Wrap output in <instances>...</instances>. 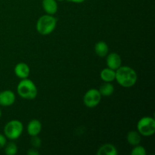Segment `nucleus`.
I'll return each instance as SVG.
<instances>
[{
	"instance_id": "nucleus-23",
	"label": "nucleus",
	"mask_w": 155,
	"mask_h": 155,
	"mask_svg": "<svg viewBox=\"0 0 155 155\" xmlns=\"http://www.w3.org/2000/svg\"><path fill=\"white\" fill-rule=\"evenodd\" d=\"M2 116V111H1V109H0V117H1Z\"/></svg>"
},
{
	"instance_id": "nucleus-2",
	"label": "nucleus",
	"mask_w": 155,
	"mask_h": 155,
	"mask_svg": "<svg viewBox=\"0 0 155 155\" xmlns=\"http://www.w3.org/2000/svg\"><path fill=\"white\" fill-rule=\"evenodd\" d=\"M18 93L21 98L27 100L34 99L37 95V88L35 83L29 79H22L17 87Z\"/></svg>"
},
{
	"instance_id": "nucleus-5",
	"label": "nucleus",
	"mask_w": 155,
	"mask_h": 155,
	"mask_svg": "<svg viewBox=\"0 0 155 155\" xmlns=\"http://www.w3.org/2000/svg\"><path fill=\"white\" fill-rule=\"evenodd\" d=\"M138 132L143 136H151L155 133V120L151 117H144L137 124Z\"/></svg>"
},
{
	"instance_id": "nucleus-1",
	"label": "nucleus",
	"mask_w": 155,
	"mask_h": 155,
	"mask_svg": "<svg viewBox=\"0 0 155 155\" xmlns=\"http://www.w3.org/2000/svg\"><path fill=\"white\" fill-rule=\"evenodd\" d=\"M115 80L121 86L130 88L137 82V74L136 71L128 66H120L116 70Z\"/></svg>"
},
{
	"instance_id": "nucleus-7",
	"label": "nucleus",
	"mask_w": 155,
	"mask_h": 155,
	"mask_svg": "<svg viewBox=\"0 0 155 155\" xmlns=\"http://www.w3.org/2000/svg\"><path fill=\"white\" fill-rule=\"evenodd\" d=\"M15 101V95L12 91L4 90L0 92V105L8 107Z\"/></svg>"
},
{
	"instance_id": "nucleus-24",
	"label": "nucleus",
	"mask_w": 155,
	"mask_h": 155,
	"mask_svg": "<svg viewBox=\"0 0 155 155\" xmlns=\"http://www.w3.org/2000/svg\"><path fill=\"white\" fill-rule=\"evenodd\" d=\"M56 1H60V2H61V1H64V0H56Z\"/></svg>"
},
{
	"instance_id": "nucleus-8",
	"label": "nucleus",
	"mask_w": 155,
	"mask_h": 155,
	"mask_svg": "<svg viewBox=\"0 0 155 155\" xmlns=\"http://www.w3.org/2000/svg\"><path fill=\"white\" fill-rule=\"evenodd\" d=\"M107 55L106 62H107V68L116 71L117 69H118L121 66L122 60H121L120 56L117 53L112 52L107 54Z\"/></svg>"
},
{
	"instance_id": "nucleus-21",
	"label": "nucleus",
	"mask_w": 155,
	"mask_h": 155,
	"mask_svg": "<svg viewBox=\"0 0 155 155\" xmlns=\"http://www.w3.org/2000/svg\"><path fill=\"white\" fill-rule=\"evenodd\" d=\"M27 154L30 155H38L39 154V152L36 151V149L31 148V149H30L28 151H27Z\"/></svg>"
},
{
	"instance_id": "nucleus-6",
	"label": "nucleus",
	"mask_w": 155,
	"mask_h": 155,
	"mask_svg": "<svg viewBox=\"0 0 155 155\" xmlns=\"http://www.w3.org/2000/svg\"><path fill=\"white\" fill-rule=\"evenodd\" d=\"M101 95L98 89H90L85 93L83 97L84 104L89 108H93L100 103Z\"/></svg>"
},
{
	"instance_id": "nucleus-16",
	"label": "nucleus",
	"mask_w": 155,
	"mask_h": 155,
	"mask_svg": "<svg viewBox=\"0 0 155 155\" xmlns=\"http://www.w3.org/2000/svg\"><path fill=\"white\" fill-rule=\"evenodd\" d=\"M98 91H99L101 96L108 97L110 96L114 93V86L110 83L104 82V83H102Z\"/></svg>"
},
{
	"instance_id": "nucleus-9",
	"label": "nucleus",
	"mask_w": 155,
	"mask_h": 155,
	"mask_svg": "<svg viewBox=\"0 0 155 155\" xmlns=\"http://www.w3.org/2000/svg\"><path fill=\"white\" fill-rule=\"evenodd\" d=\"M30 70L28 65L24 62L17 64L15 68V74L20 79H26L30 75Z\"/></svg>"
},
{
	"instance_id": "nucleus-3",
	"label": "nucleus",
	"mask_w": 155,
	"mask_h": 155,
	"mask_svg": "<svg viewBox=\"0 0 155 155\" xmlns=\"http://www.w3.org/2000/svg\"><path fill=\"white\" fill-rule=\"evenodd\" d=\"M57 25V20L54 16L45 15L41 16L36 22V30L39 34L47 36L52 33Z\"/></svg>"
},
{
	"instance_id": "nucleus-22",
	"label": "nucleus",
	"mask_w": 155,
	"mask_h": 155,
	"mask_svg": "<svg viewBox=\"0 0 155 155\" xmlns=\"http://www.w3.org/2000/svg\"><path fill=\"white\" fill-rule=\"evenodd\" d=\"M69 2H71L74 3H82L85 1V0H68Z\"/></svg>"
},
{
	"instance_id": "nucleus-17",
	"label": "nucleus",
	"mask_w": 155,
	"mask_h": 155,
	"mask_svg": "<svg viewBox=\"0 0 155 155\" xmlns=\"http://www.w3.org/2000/svg\"><path fill=\"white\" fill-rule=\"evenodd\" d=\"M5 153L7 155H15L18 153V146L14 142L6 143L5 145Z\"/></svg>"
},
{
	"instance_id": "nucleus-11",
	"label": "nucleus",
	"mask_w": 155,
	"mask_h": 155,
	"mask_svg": "<svg viewBox=\"0 0 155 155\" xmlns=\"http://www.w3.org/2000/svg\"><path fill=\"white\" fill-rule=\"evenodd\" d=\"M42 8L47 15H54L58 12V3L56 0H42Z\"/></svg>"
},
{
	"instance_id": "nucleus-10",
	"label": "nucleus",
	"mask_w": 155,
	"mask_h": 155,
	"mask_svg": "<svg viewBox=\"0 0 155 155\" xmlns=\"http://www.w3.org/2000/svg\"><path fill=\"white\" fill-rule=\"evenodd\" d=\"M42 130V124L39 120L33 119L30 121L27 125V133L30 136H36L40 133Z\"/></svg>"
},
{
	"instance_id": "nucleus-13",
	"label": "nucleus",
	"mask_w": 155,
	"mask_h": 155,
	"mask_svg": "<svg viewBox=\"0 0 155 155\" xmlns=\"http://www.w3.org/2000/svg\"><path fill=\"white\" fill-rule=\"evenodd\" d=\"M100 77L104 82L111 83L115 80V77H116V71L109 68H104L100 73Z\"/></svg>"
},
{
	"instance_id": "nucleus-4",
	"label": "nucleus",
	"mask_w": 155,
	"mask_h": 155,
	"mask_svg": "<svg viewBox=\"0 0 155 155\" xmlns=\"http://www.w3.org/2000/svg\"><path fill=\"white\" fill-rule=\"evenodd\" d=\"M23 130H24V127L21 121L18 120H12L8 122L5 126V136L11 140H15L21 136Z\"/></svg>"
},
{
	"instance_id": "nucleus-20",
	"label": "nucleus",
	"mask_w": 155,
	"mask_h": 155,
	"mask_svg": "<svg viewBox=\"0 0 155 155\" xmlns=\"http://www.w3.org/2000/svg\"><path fill=\"white\" fill-rule=\"evenodd\" d=\"M6 143H7V140H6L5 136H4L2 134H0V149L4 148Z\"/></svg>"
},
{
	"instance_id": "nucleus-14",
	"label": "nucleus",
	"mask_w": 155,
	"mask_h": 155,
	"mask_svg": "<svg viewBox=\"0 0 155 155\" xmlns=\"http://www.w3.org/2000/svg\"><path fill=\"white\" fill-rule=\"evenodd\" d=\"M108 45L104 41H99L95 45V52L98 56L104 58L108 54Z\"/></svg>"
},
{
	"instance_id": "nucleus-12",
	"label": "nucleus",
	"mask_w": 155,
	"mask_h": 155,
	"mask_svg": "<svg viewBox=\"0 0 155 155\" xmlns=\"http://www.w3.org/2000/svg\"><path fill=\"white\" fill-rule=\"evenodd\" d=\"M98 155H117V150L114 145L111 144H104L98 148L97 151Z\"/></svg>"
},
{
	"instance_id": "nucleus-18",
	"label": "nucleus",
	"mask_w": 155,
	"mask_h": 155,
	"mask_svg": "<svg viewBox=\"0 0 155 155\" xmlns=\"http://www.w3.org/2000/svg\"><path fill=\"white\" fill-rule=\"evenodd\" d=\"M132 155H146V150L144 147L140 145H136L131 151Z\"/></svg>"
},
{
	"instance_id": "nucleus-19",
	"label": "nucleus",
	"mask_w": 155,
	"mask_h": 155,
	"mask_svg": "<svg viewBox=\"0 0 155 155\" xmlns=\"http://www.w3.org/2000/svg\"><path fill=\"white\" fill-rule=\"evenodd\" d=\"M31 144L34 148H39L41 145V140L39 139V138L37 137V136H32Z\"/></svg>"
},
{
	"instance_id": "nucleus-15",
	"label": "nucleus",
	"mask_w": 155,
	"mask_h": 155,
	"mask_svg": "<svg viewBox=\"0 0 155 155\" xmlns=\"http://www.w3.org/2000/svg\"><path fill=\"white\" fill-rule=\"evenodd\" d=\"M127 139L128 143L132 146H136L139 145L141 142V134L137 131L132 130L130 131L127 134Z\"/></svg>"
}]
</instances>
